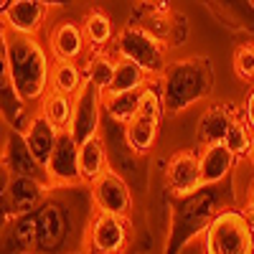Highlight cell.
Segmentation results:
<instances>
[{
	"label": "cell",
	"instance_id": "1",
	"mask_svg": "<svg viewBox=\"0 0 254 254\" xmlns=\"http://www.w3.org/2000/svg\"><path fill=\"white\" fill-rule=\"evenodd\" d=\"M3 59L8 79L20 99L41 102L49 92V76H51V61L46 49L36 38L28 36H13L3 31Z\"/></svg>",
	"mask_w": 254,
	"mask_h": 254
},
{
	"label": "cell",
	"instance_id": "15",
	"mask_svg": "<svg viewBox=\"0 0 254 254\" xmlns=\"http://www.w3.org/2000/svg\"><path fill=\"white\" fill-rule=\"evenodd\" d=\"M41 117H44L56 132L69 130L71 127V117H74V97L59 94V92H46V97L41 99Z\"/></svg>",
	"mask_w": 254,
	"mask_h": 254
},
{
	"label": "cell",
	"instance_id": "4",
	"mask_svg": "<svg viewBox=\"0 0 254 254\" xmlns=\"http://www.w3.org/2000/svg\"><path fill=\"white\" fill-rule=\"evenodd\" d=\"M44 173L51 186H74L81 181L79 173V142L74 140L71 130L56 132L54 150L44 165Z\"/></svg>",
	"mask_w": 254,
	"mask_h": 254
},
{
	"label": "cell",
	"instance_id": "24",
	"mask_svg": "<svg viewBox=\"0 0 254 254\" xmlns=\"http://www.w3.org/2000/svg\"><path fill=\"white\" fill-rule=\"evenodd\" d=\"M242 110H244V115H242L244 122L249 125V130L254 132V87L249 89V94H247V99H244V107H242Z\"/></svg>",
	"mask_w": 254,
	"mask_h": 254
},
{
	"label": "cell",
	"instance_id": "13",
	"mask_svg": "<svg viewBox=\"0 0 254 254\" xmlns=\"http://www.w3.org/2000/svg\"><path fill=\"white\" fill-rule=\"evenodd\" d=\"M150 81L147 74L137 66V64L127 61V59H117L115 56V76H112V84L110 89L104 92V97H120V94H135L140 92L145 84Z\"/></svg>",
	"mask_w": 254,
	"mask_h": 254
},
{
	"label": "cell",
	"instance_id": "21",
	"mask_svg": "<svg viewBox=\"0 0 254 254\" xmlns=\"http://www.w3.org/2000/svg\"><path fill=\"white\" fill-rule=\"evenodd\" d=\"M252 140L254 132L249 130V125L244 122V117H234L226 127V135H224V145L229 147V153L234 155L237 160H244L252 150Z\"/></svg>",
	"mask_w": 254,
	"mask_h": 254
},
{
	"label": "cell",
	"instance_id": "23",
	"mask_svg": "<svg viewBox=\"0 0 254 254\" xmlns=\"http://www.w3.org/2000/svg\"><path fill=\"white\" fill-rule=\"evenodd\" d=\"M234 71L242 79L254 81V44H244L234 51Z\"/></svg>",
	"mask_w": 254,
	"mask_h": 254
},
{
	"label": "cell",
	"instance_id": "25",
	"mask_svg": "<svg viewBox=\"0 0 254 254\" xmlns=\"http://www.w3.org/2000/svg\"><path fill=\"white\" fill-rule=\"evenodd\" d=\"M247 206H249V211L254 214V181L249 183V190H247Z\"/></svg>",
	"mask_w": 254,
	"mask_h": 254
},
{
	"label": "cell",
	"instance_id": "12",
	"mask_svg": "<svg viewBox=\"0 0 254 254\" xmlns=\"http://www.w3.org/2000/svg\"><path fill=\"white\" fill-rule=\"evenodd\" d=\"M107 171H110V165H107V150H104L102 137L97 135V137H92L87 142H81L79 145V173H81V181L92 186Z\"/></svg>",
	"mask_w": 254,
	"mask_h": 254
},
{
	"label": "cell",
	"instance_id": "9",
	"mask_svg": "<svg viewBox=\"0 0 254 254\" xmlns=\"http://www.w3.org/2000/svg\"><path fill=\"white\" fill-rule=\"evenodd\" d=\"M46 10L49 3H41V0H13L3 18V31L33 38V33H38V28L44 26Z\"/></svg>",
	"mask_w": 254,
	"mask_h": 254
},
{
	"label": "cell",
	"instance_id": "2",
	"mask_svg": "<svg viewBox=\"0 0 254 254\" xmlns=\"http://www.w3.org/2000/svg\"><path fill=\"white\" fill-rule=\"evenodd\" d=\"M203 254H254V224L249 214L226 208L203 229Z\"/></svg>",
	"mask_w": 254,
	"mask_h": 254
},
{
	"label": "cell",
	"instance_id": "7",
	"mask_svg": "<svg viewBox=\"0 0 254 254\" xmlns=\"http://www.w3.org/2000/svg\"><path fill=\"white\" fill-rule=\"evenodd\" d=\"M165 183L171 188V193L178 198L193 196L196 190H201L203 181H201L198 155L190 150H178L176 155H171L165 165Z\"/></svg>",
	"mask_w": 254,
	"mask_h": 254
},
{
	"label": "cell",
	"instance_id": "16",
	"mask_svg": "<svg viewBox=\"0 0 254 254\" xmlns=\"http://www.w3.org/2000/svg\"><path fill=\"white\" fill-rule=\"evenodd\" d=\"M84 69L81 64L74 61H51V76H49V89L74 97L84 87Z\"/></svg>",
	"mask_w": 254,
	"mask_h": 254
},
{
	"label": "cell",
	"instance_id": "3",
	"mask_svg": "<svg viewBox=\"0 0 254 254\" xmlns=\"http://www.w3.org/2000/svg\"><path fill=\"white\" fill-rule=\"evenodd\" d=\"M115 51H117V59H127L137 64L147 74V79L158 76L165 69V44L158 36L147 33L145 28H137V26L125 28L115 38Z\"/></svg>",
	"mask_w": 254,
	"mask_h": 254
},
{
	"label": "cell",
	"instance_id": "10",
	"mask_svg": "<svg viewBox=\"0 0 254 254\" xmlns=\"http://www.w3.org/2000/svg\"><path fill=\"white\" fill-rule=\"evenodd\" d=\"M87 38H84L81 23H74V20H64L59 23L51 36H49V51L54 56V61H74L79 64L87 54Z\"/></svg>",
	"mask_w": 254,
	"mask_h": 254
},
{
	"label": "cell",
	"instance_id": "6",
	"mask_svg": "<svg viewBox=\"0 0 254 254\" xmlns=\"http://www.w3.org/2000/svg\"><path fill=\"white\" fill-rule=\"evenodd\" d=\"M130 239V226L125 216L97 211L89 221V252L92 254H122Z\"/></svg>",
	"mask_w": 254,
	"mask_h": 254
},
{
	"label": "cell",
	"instance_id": "11",
	"mask_svg": "<svg viewBox=\"0 0 254 254\" xmlns=\"http://www.w3.org/2000/svg\"><path fill=\"white\" fill-rule=\"evenodd\" d=\"M234 163H237V158L229 153V147L224 142H208V145H203L201 153H198V168H201L203 188L221 183L231 173Z\"/></svg>",
	"mask_w": 254,
	"mask_h": 254
},
{
	"label": "cell",
	"instance_id": "19",
	"mask_svg": "<svg viewBox=\"0 0 254 254\" xmlns=\"http://www.w3.org/2000/svg\"><path fill=\"white\" fill-rule=\"evenodd\" d=\"M84 69V79L87 84L97 87L99 92H107L110 84H112V76H115V56H107V54H89L87 61L81 64Z\"/></svg>",
	"mask_w": 254,
	"mask_h": 254
},
{
	"label": "cell",
	"instance_id": "22",
	"mask_svg": "<svg viewBox=\"0 0 254 254\" xmlns=\"http://www.w3.org/2000/svg\"><path fill=\"white\" fill-rule=\"evenodd\" d=\"M104 112L122 127L130 125L137 115V92L135 94H120V97H104Z\"/></svg>",
	"mask_w": 254,
	"mask_h": 254
},
{
	"label": "cell",
	"instance_id": "8",
	"mask_svg": "<svg viewBox=\"0 0 254 254\" xmlns=\"http://www.w3.org/2000/svg\"><path fill=\"white\" fill-rule=\"evenodd\" d=\"M92 196H94L97 211H104V214H115V216L127 219V214L132 208L130 188H127L125 178L115 171H107L102 178H97L92 183Z\"/></svg>",
	"mask_w": 254,
	"mask_h": 254
},
{
	"label": "cell",
	"instance_id": "20",
	"mask_svg": "<svg viewBox=\"0 0 254 254\" xmlns=\"http://www.w3.org/2000/svg\"><path fill=\"white\" fill-rule=\"evenodd\" d=\"M163 115H165V97L158 89V84L147 81L145 87L137 92V115L135 117H142V120H150V122L160 125Z\"/></svg>",
	"mask_w": 254,
	"mask_h": 254
},
{
	"label": "cell",
	"instance_id": "26",
	"mask_svg": "<svg viewBox=\"0 0 254 254\" xmlns=\"http://www.w3.org/2000/svg\"><path fill=\"white\" fill-rule=\"evenodd\" d=\"M247 158H249V163L254 165V140H252V150H249V155H247Z\"/></svg>",
	"mask_w": 254,
	"mask_h": 254
},
{
	"label": "cell",
	"instance_id": "18",
	"mask_svg": "<svg viewBox=\"0 0 254 254\" xmlns=\"http://www.w3.org/2000/svg\"><path fill=\"white\" fill-rule=\"evenodd\" d=\"M158 130H160L158 122L135 117L130 125H125V142L135 155H147L158 140Z\"/></svg>",
	"mask_w": 254,
	"mask_h": 254
},
{
	"label": "cell",
	"instance_id": "17",
	"mask_svg": "<svg viewBox=\"0 0 254 254\" xmlns=\"http://www.w3.org/2000/svg\"><path fill=\"white\" fill-rule=\"evenodd\" d=\"M81 31H84V38H87V46L94 49V54H102V49L110 46L117 38L110 15L102 10H89L87 18L81 20Z\"/></svg>",
	"mask_w": 254,
	"mask_h": 254
},
{
	"label": "cell",
	"instance_id": "14",
	"mask_svg": "<svg viewBox=\"0 0 254 254\" xmlns=\"http://www.w3.org/2000/svg\"><path fill=\"white\" fill-rule=\"evenodd\" d=\"M23 137H26V147H28V153L33 155V160L44 168L46 160H49V155H51V150H54L56 130L41 115H36L31 120V125H28V130H26Z\"/></svg>",
	"mask_w": 254,
	"mask_h": 254
},
{
	"label": "cell",
	"instance_id": "5",
	"mask_svg": "<svg viewBox=\"0 0 254 254\" xmlns=\"http://www.w3.org/2000/svg\"><path fill=\"white\" fill-rule=\"evenodd\" d=\"M104 110V92L84 81V87L74 94V117H71V135L81 145L99 135V117Z\"/></svg>",
	"mask_w": 254,
	"mask_h": 254
}]
</instances>
